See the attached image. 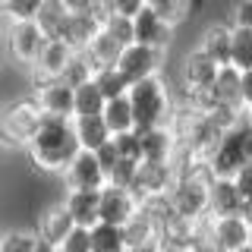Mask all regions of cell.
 <instances>
[{"label": "cell", "mask_w": 252, "mask_h": 252, "mask_svg": "<svg viewBox=\"0 0 252 252\" xmlns=\"http://www.w3.org/2000/svg\"><path fill=\"white\" fill-rule=\"evenodd\" d=\"M29 161L35 170L41 173H63L69 167V161L82 152L73 132V120H63V117H41L35 139L26 145Z\"/></svg>", "instance_id": "cell-1"}, {"label": "cell", "mask_w": 252, "mask_h": 252, "mask_svg": "<svg viewBox=\"0 0 252 252\" xmlns=\"http://www.w3.org/2000/svg\"><path fill=\"white\" fill-rule=\"evenodd\" d=\"M126 98H129L132 123H136L139 132L155 129V126H167L170 114H173V92H170L167 79L161 73L129 85V89H126Z\"/></svg>", "instance_id": "cell-2"}, {"label": "cell", "mask_w": 252, "mask_h": 252, "mask_svg": "<svg viewBox=\"0 0 252 252\" xmlns=\"http://www.w3.org/2000/svg\"><path fill=\"white\" fill-rule=\"evenodd\" d=\"M208 183H211V173L205 164L183 170L177 177V183H173V189L167 192L170 215L177 220H186V224L208 220Z\"/></svg>", "instance_id": "cell-3"}, {"label": "cell", "mask_w": 252, "mask_h": 252, "mask_svg": "<svg viewBox=\"0 0 252 252\" xmlns=\"http://www.w3.org/2000/svg\"><path fill=\"white\" fill-rule=\"evenodd\" d=\"M41 110L32 98H19L0 107V148H26L41 126Z\"/></svg>", "instance_id": "cell-4"}, {"label": "cell", "mask_w": 252, "mask_h": 252, "mask_svg": "<svg viewBox=\"0 0 252 252\" xmlns=\"http://www.w3.org/2000/svg\"><path fill=\"white\" fill-rule=\"evenodd\" d=\"M243 164H249V155H246V120H240L236 126H230V129L220 136L215 152H211L208 161H205V167H208L211 180H233Z\"/></svg>", "instance_id": "cell-5"}, {"label": "cell", "mask_w": 252, "mask_h": 252, "mask_svg": "<svg viewBox=\"0 0 252 252\" xmlns=\"http://www.w3.org/2000/svg\"><path fill=\"white\" fill-rule=\"evenodd\" d=\"M32 101L44 117L73 120V89L63 79H32Z\"/></svg>", "instance_id": "cell-6"}, {"label": "cell", "mask_w": 252, "mask_h": 252, "mask_svg": "<svg viewBox=\"0 0 252 252\" xmlns=\"http://www.w3.org/2000/svg\"><path fill=\"white\" fill-rule=\"evenodd\" d=\"M164 51H155V47H145V44H129L123 47L120 60H117V73L126 79V85H136L148 76H158L164 66Z\"/></svg>", "instance_id": "cell-7"}, {"label": "cell", "mask_w": 252, "mask_h": 252, "mask_svg": "<svg viewBox=\"0 0 252 252\" xmlns=\"http://www.w3.org/2000/svg\"><path fill=\"white\" fill-rule=\"evenodd\" d=\"M177 183V170L173 164H152V161H139L136 170V183H132V195L142 202L152 199H167V192Z\"/></svg>", "instance_id": "cell-8"}, {"label": "cell", "mask_w": 252, "mask_h": 252, "mask_svg": "<svg viewBox=\"0 0 252 252\" xmlns=\"http://www.w3.org/2000/svg\"><path fill=\"white\" fill-rule=\"evenodd\" d=\"M47 38L41 35V29L35 22H6V38H3V47L6 54L22 63V66H32L38 57V51L44 47Z\"/></svg>", "instance_id": "cell-9"}, {"label": "cell", "mask_w": 252, "mask_h": 252, "mask_svg": "<svg viewBox=\"0 0 252 252\" xmlns=\"http://www.w3.org/2000/svg\"><path fill=\"white\" fill-rule=\"evenodd\" d=\"M136 211H139V199L129 192V189L110 186V183L101 186V192H98V224L123 227Z\"/></svg>", "instance_id": "cell-10"}, {"label": "cell", "mask_w": 252, "mask_h": 252, "mask_svg": "<svg viewBox=\"0 0 252 252\" xmlns=\"http://www.w3.org/2000/svg\"><path fill=\"white\" fill-rule=\"evenodd\" d=\"M173 38H177V29L167 26L161 16H155L148 6L139 16H132V44H145V47H155V51L167 54Z\"/></svg>", "instance_id": "cell-11"}, {"label": "cell", "mask_w": 252, "mask_h": 252, "mask_svg": "<svg viewBox=\"0 0 252 252\" xmlns=\"http://www.w3.org/2000/svg\"><path fill=\"white\" fill-rule=\"evenodd\" d=\"M63 183H66V192L69 189H82V192H98L101 186L107 183L104 170H101V164L94 161L92 152H79L73 161H69V167L60 173Z\"/></svg>", "instance_id": "cell-12"}, {"label": "cell", "mask_w": 252, "mask_h": 252, "mask_svg": "<svg viewBox=\"0 0 252 252\" xmlns=\"http://www.w3.org/2000/svg\"><path fill=\"white\" fill-rule=\"evenodd\" d=\"M195 51H202L205 57L218 66H230V22L215 19L208 26H202V32L195 35Z\"/></svg>", "instance_id": "cell-13"}, {"label": "cell", "mask_w": 252, "mask_h": 252, "mask_svg": "<svg viewBox=\"0 0 252 252\" xmlns=\"http://www.w3.org/2000/svg\"><path fill=\"white\" fill-rule=\"evenodd\" d=\"M218 76V63H211L202 51L189 47L183 54V63H180V89L189 92H208L211 82Z\"/></svg>", "instance_id": "cell-14"}, {"label": "cell", "mask_w": 252, "mask_h": 252, "mask_svg": "<svg viewBox=\"0 0 252 252\" xmlns=\"http://www.w3.org/2000/svg\"><path fill=\"white\" fill-rule=\"evenodd\" d=\"M139 132V129H136ZM139 145H142V161L152 164H173L180 142L173 136L170 126H155V129H142L139 132Z\"/></svg>", "instance_id": "cell-15"}, {"label": "cell", "mask_w": 252, "mask_h": 252, "mask_svg": "<svg viewBox=\"0 0 252 252\" xmlns=\"http://www.w3.org/2000/svg\"><path fill=\"white\" fill-rule=\"evenodd\" d=\"M69 57H73V51H69L63 41H57V38H47L44 47L38 51L35 63H32V79H60V73L66 69Z\"/></svg>", "instance_id": "cell-16"}, {"label": "cell", "mask_w": 252, "mask_h": 252, "mask_svg": "<svg viewBox=\"0 0 252 252\" xmlns=\"http://www.w3.org/2000/svg\"><path fill=\"white\" fill-rule=\"evenodd\" d=\"M73 218L66 215V208H63V205L57 202V205H47V208L41 211V215H38V224H35V233L38 240H44V243H51L54 249L60 246L63 243V236H66L69 230H73Z\"/></svg>", "instance_id": "cell-17"}, {"label": "cell", "mask_w": 252, "mask_h": 252, "mask_svg": "<svg viewBox=\"0 0 252 252\" xmlns=\"http://www.w3.org/2000/svg\"><path fill=\"white\" fill-rule=\"evenodd\" d=\"M98 32H101V26L92 19L89 13H76V16L66 13V19H63V26H60L57 41H63L73 54H79V51H85V44H89Z\"/></svg>", "instance_id": "cell-18"}, {"label": "cell", "mask_w": 252, "mask_h": 252, "mask_svg": "<svg viewBox=\"0 0 252 252\" xmlns=\"http://www.w3.org/2000/svg\"><path fill=\"white\" fill-rule=\"evenodd\" d=\"M243 199L236 192L233 180H211L208 183V218H233L243 215Z\"/></svg>", "instance_id": "cell-19"}, {"label": "cell", "mask_w": 252, "mask_h": 252, "mask_svg": "<svg viewBox=\"0 0 252 252\" xmlns=\"http://www.w3.org/2000/svg\"><path fill=\"white\" fill-rule=\"evenodd\" d=\"M208 98H211V107H233V110H243L240 104V69L233 66H218V76L208 89Z\"/></svg>", "instance_id": "cell-20"}, {"label": "cell", "mask_w": 252, "mask_h": 252, "mask_svg": "<svg viewBox=\"0 0 252 252\" xmlns=\"http://www.w3.org/2000/svg\"><path fill=\"white\" fill-rule=\"evenodd\" d=\"M85 60H89V66H92V73H101V69H114L117 66V60H120V54H123V47L114 41V38L107 35L104 29L98 32V35L92 38L89 44H85V51H79Z\"/></svg>", "instance_id": "cell-21"}, {"label": "cell", "mask_w": 252, "mask_h": 252, "mask_svg": "<svg viewBox=\"0 0 252 252\" xmlns=\"http://www.w3.org/2000/svg\"><path fill=\"white\" fill-rule=\"evenodd\" d=\"M101 192V189H98ZM98 192H82V189H69L63 195V208L73 218L76 227H94L98 224Z\"/></svg>", "instance_id": "cell-22"}, {"label": "cell", "mask_w": 252, "mask_h": 252, "mask_svg": "<svg viewBox=\"0 0 252 252\" xmlns=\"http://www.w3.org/2000/svg\"><path fill=\"white\" fill-rule=\"evenodd\" d=\"M73 132H76V142L82 152H98L101 145L110 142V129L104 126V120L98 117H73Z\"/></svg>", "instance_id": "cell-23"}, {"label": "cell", "mask_w": 252, "mask_h": 252, "mask_svg": "<svg viewBox=\"0 0 252 252\" xmlns=\"http://www.w3.org/2000/svg\"><path fill=\"white\" fill-rule=\"evenodd\" d=\"M101 120H104V126L110 129V136H117V132H129V129H136V123H132V107H129V98H126V94L104 101Z\"/></svg>", "instance_id": "cell-24"}, {"label": "cell", "mask_w": 252, "mask_h": 252, "mask_svg": "<svg viewBox=\"0 0 252 252\" xmlns=\"http://www.w3.org/2000/svg\"><path fill=\"white\" fill-rule=\"evenodd\" d=\"M230 66L246 73L252 69V29L230 26Z\"/></svg>", "instance_id": "cell-25"}, {"label": "cell", "mask_w": 252, "mask_h": 252, "mask_svg": "<svg viewBox=\"0 0 252 252\" xmlns=\"http://www.w3.org/2000/svg\"><path fill=\"white\" fill-rule=\"evenodd\" d=\"M104 110V94L94 82H85L73 89V117H98Z\"/></svg>", "instance_id": "cell-26"}, {"label": "cell", "mask_w": 252, "mask_h": 252, "mask_svg": "<svg viewBox=\"0 0 252 252\" xmlns=\"http://www.w3.org/2000/svg\"><path fill=\"white\" fill-rule=\"evenodd\" d=\"M89 233H92V252H126L123 227L94 224V227H89Z\"/></svg>", "instance_id": "cell-27"}, {"label": "cell", "mask_w": 252, "mask_h": 252, "mask_svg": "<svg viewBox=\"0 0 252 252\" xmlns=\"http://www.w3.org/2000/svg\"><path fill=\"white\" fill-rule=\"evenodd\" d=\"M63 19H66V10H63L60 0H44L41 10H38V16H35V26L41 29L44 38H57Z\"/></svg>", "instance_id": "cell-28"}, {"label": "cell", "mask_w": 252, "mask_h": 252, "mask_svg": "<svg viewBox=\"0 0 252 252\" xmlns=\"http://www.w3.org/2000/svg\"><path fill=\"white\" fill-rule=\"evenodd\" d=\"M145 6L173 29L189 19V0H145Z\"/></svg>", "instance_id": "cell-29"}, {"label": "cell", "mask_w": 252, "mask_h": 252, "mask_svg": "<svg viewBox=\"0 0 252 252\" xmlns=\"http://www.w3.org/2000/svg\"><path fill=\"white\" fill-rule=\"evenodd\" d=\"M92 82L98 85V92L104 94V101H110V98H120V94H126V79L117 73V66L114 69H101V73H94L92 76Z\"/></svg>", "instance_id": "cell-30"}, {"label": "cell", "mask_w": 252, "mask_h": 252, "mask_svg": "<svg viewBox=\"0 0 252 252\" xmlns=\"http://www.w3.org/2000/svg\"><path fill=\"white\" fill-rule=\"evenodd\" d=\"M92 66H89V60L82 57V54H73L66 63V69L60 73V79L69 85V89H79V85H85V82H92Z\"/></svg>", "instance_id": "cell-31"}, {"label": "cell", "mask_w": 252, "mask_h": 252, "mask_svg": "<svg viewBox=\"0 0 252 252\" xmlns=\"http://www.w3.org/2000/svg\"><path fill=\"white\" fill-rule=\"evenodd\" d=\"M41 3H44V0H6L3 19L6 22H35Z\"/></svg>", "instance_id": "cell-32"}, {"label": "cell", "mask_w": 252, "mask_h": 252, "mask_svg": "<svg viewBox=\"0 0 252 252\" xmlns=\"http://www.w3.org/2000/svg\"><path fill=\"white\" fill-rule=\"evenodd\" d=\"M110 142H114V148H117V155H120V161H132V164L142 161V145H139V132H136V129L117 132V136H110Z\"/></svg>", "instance_id": "cell-33"}, {"label": "cell", "mask_w": 252, "mask_h": 252, "mask_svg": "<svg viewBox=\"0 0 252 252\" xmlns=\"http://www.w3.org/2000/svg\"><path fill=\"white\" fill-rule=\"evenodd\" d=\"M32 249H35L32 230H10L0 236V252H32Z\"/></svg>", "instance_id": "cell-34"}, {"label": "cell", "mask_w": 252, "mask_h": 252, "mask_svg": "<svg viewBox=\"0 0 252 252\" xmlns=\"http://www.w3.org/2000/svg\"><path fill=\"white\" fill-rule=\"evenodd\" d=\"M101 29H104L120 47H129L132 44V19H126V16H110Z\"/></svg>", "instance_id": "cell-35"}, {"label": "cell", "mask_w": 252, "mask_h": 252, "mask_svg": "<svg viewBox=\"0 0 252 252\" xmlns=\"http://www.w3.org/2000/svg\"><path fill=\"white\" fill-rule=\"evenodd\" d=\"M57 252H92V233H89V227H73V230L63 236V243L57 246Z\"/></svg>", "instance_id": "cell-36"}, {"label": "cell", "mask_w": 252, "mask_h": 252, "mask_svg": "<svg viewBox=\"0 0 252 252\" xmlns=\"http://www.w3.org/2000/svg\"><path fill=\"white\" fill-rule=\"evenodd\" d=\"M136 170H139V164H132V161H117L114 170L107 173V183H110V186H120V189H129V192H132Z\"/></svg>", "instance_id": "cell-37"}, {"label": "cell", "mask_w": 252, "mask_h": 252, "mask_svg": "<svg viewBox=\"0 0 252 252\" xmlns=\"http://www.w3.org/2000/svg\"><path fill=\"white\" fill-rule=\"evenodd\" d=\"M233 186H236V192H240L243 205H252V161L240 167V173L233 177Z\"/></svg>", "instance_id": "cell-38"}, {"label": "cell", "mask_w": 252, "mask_h": 252, "mask_svg": "<svg viewBox=\"0 0 252 252\" xmlns=\"http://www.w3.org/2000/svg\"><path fill=\"white\" fill-rule=\"evenodd\" d=\"M230 26H246V29H252V0H236V3H233Z\"/></svg>", "instance_id": "cell-39"}, {"label": "cell", "mask_w": 252, "mask_h": 252, "mask_svg": "<svg viewBox=\"0 0 252 252\" xmlns=\"http://www.w3.org/2000/svg\"><path fill=\"white\" fill-rule=\"evenodd\" d=\"M94 155V161H98L101 164V170H104V177H107V173L110 170H114V164L117 161H120V155H117V148H114V142H107V145H101L98 148V152H92Z\"/></svg>", "instance_id": "cell-40"}, {"label": "cell", "mask_w": 252, "mask_h": 252, "mask_svg": "<svg viewBox=\"0 0 252 252\" xmlns=\"http://www.w3.org/2000/svg\"><path fill=\"white\" fill-rule=\"evenodd\" d=\"M110 6H114V16L132 19V16H139L142 10H145V0H110Z\"/></svg>", "instance_id": "cell-41"}, {"label": "cell", "mask_w": 252, "mask_h": 252, "mask_svg": "<svg viewBox=\"0 0 252 252\" xmlns=\"http://www.w3.org/2000/svg\"><path fill=\"white\" fill-rule=\"evenodd\" d=\"M240 104H243V114L252 107V69L240 73Z\"/></svg>", "instance_id": "cell-42"}, {"label": "cell", "mask_w": 252, "mask_h": 252, "mask_svg": "<svg viewBox=\"0 0 252 252\" xmlns=\"http://www.w3.org/2000/svg\"><path fill=\"white\" fill-rule=\"evenodd\" d=\"M60 3H63V10H66V13H89V6H92V0H60Z\"/></svg>", "instance_id": "cell-43"}, {"label": "cell", "mask_w": 252, "mask_h": 252, "mask_svg": "<svg viewBox=\"0 0 252 252\" xmlns=\"http://www.w3.org/2000/svg\"><path fill=\"white\" fill-rule=\"evenodd\" d=\"M205 6H208V0H189V19H192V16H199Z\"/></svg>", "instance_id": "cell-44"}, {"label": "cell", "mask_w": 252, "mask_h": 252, "mask_svg": "<svg viewBox=\"0 0 252 252\" xmlns=\"http://www.w3.org/2000/svg\"><path fill=\"white\" fill-rule=\"evenodd\" d=\"M3 38H6V19L0 16V47H3Z\"/></svg>", "instance_id": "cell-45"}, {"label": "cell", "mask_w": 252, "mask_h": 252, "mask_svg": "<svg viewBox=\"0 0 252 252\" xmlns=\"http://www.w3.org/2000/svg\"><path fill=\"white\" fill-rule=\"evenodd\" d=\"M243 120H246V123H249V126H252V107H249V110H246V114H243Z\"/></svg>", "instance_id": "cell-46"}, {"label": "cell", "mask_w": 252, "mask_h": 252, "mask_svg": "<svg viewBox=\"0 0 252 252\" xmlns=\"http://www.w3.org/2000/svg\"><path fill=\"white\" fill-rule=\"evenodd\" d=\"M3 66H6V60H3V54H0V76H3Z\"/></svg>", "instance_id": "cell-47"}, {"label": "cell", "mask_w": 252, "mask_h": 252, "mask_svg": "<svg viewBox=\"0 0 252 252\" xmlns=\"http://www.w3.org/2000/svg\"><path fill=\"white\" fill-rule=\"evenodd\" d=\"M249 249H252V224H249Z\"/></svg>", "instance_id": "cell-48"}, {"label": "cell", "mask_w": 252, "mask_h": 252, "mask_svg": "<svg viewBox=\"0 0 252 252\" xmlns=\"http://www.w3.org/2000/svg\"><path fill=\"white\" fill-rule=\"evenodd\" d=\"M3 6H6V0H0V16H3Z\"/></svg>", "instance_id": "cell-49"}, {"label": "cell", "mask_w": 252, "mask_h": 252, "mask_svg": "<svg viewBox=\"0 0 252 252\" xmlns=\"http://www.w3.org/2000/svg\"><path fill=\"white\" fill-rule=\"evenodd\" d=\"M240 252H252V249H249V246H243V249H240Z\"/></svg>", "instance_id": "cell-50"}, {"label": "cell", "mask_w": 252, "mask_h": 252, "mask_svg": "<svg viewBox=\"0 0 252 252\" xmlns=\"http://www.w3.org/2000/svg\"><path fill=\"white\" fill-rule=\"evenodd\" d=\"M0 236H3V233H0Z\"/></svg>", "instance_id": "cell-51"}]
</instances>
